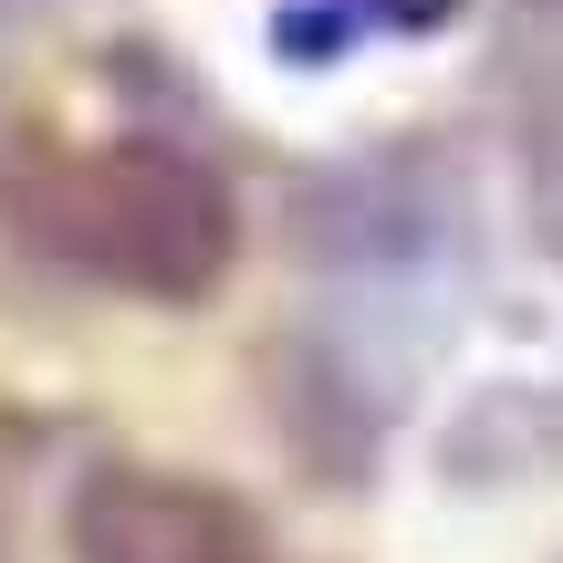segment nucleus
I'll return each mask as SVG.
<instances>
[{"instance_id": "1", "label": "nucleus", "mask_w": 563, "mask_h": 563, "mask_svg": "<svg viewBox=\"0 0 563 563\" xmlns=\"http://www.w3.org/2000/svg\"><path fill=\"white\" fill-rule=\"evenodd\" d=\"M0 209L53 262L115 282V292H146V302L220 292L230 251H241V209H230L220 167L157 136L42 146L32 167H0Z\"/></svg>"}, {"instance_id": "2", "label": "nucleus", "mask_w": 563, "mask_h": 563, "mask_svg": "<svg viewBox=\"0 0 563 563\" xmlns=\"http://www.w3.org/2000/svg\"><path fill=\"white\" fill-rule=\"evenodd\" d=\"M74 563H272L241 490L178 470H95L74 490Z\"/></svg>"}]
</instances>
